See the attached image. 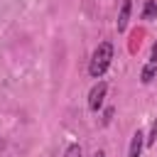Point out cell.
<instances>
[{
	"instance_id": "obj_8",
	"label": "cell",
	"mask_w": 157,
	"mask_h": 157,
	"mask_svg": "<svg viewBox=\"0 0 157 157\" xmlns=\"http://www.w3.org/2000/svg\"><path fill=\"white\" fill-rule=\"evenodd\" d=\"M64 157H83V152H81V145H76V142H71V145L66 147V152H64Z\"/></svg>"
},
{
	"instance_id": "obj_9",
	"label": "cell",
	"mask_w": 157,
	"mask_h": 157,
	"mask_svg": "<svg viewBox=\"0 0 157 157\" xmlns=\"http://www.w3.org/2000/svg\"><path fill=\"white\" fill-rule=\"evenodd\" d=\"M150 64H157V42L152 44V52H150Z\"/></svg>"
},
{
	"instance_id": "obj_7",
	"label": "cell",
	"mask_w": 157,
	"mask_h": 157,
	"mask_svg": "<svg viewBox=\"0 0 157 157\" xmlns=\"http://www.w3.org/2000/svg\"><path fill=\"white\" fill-rule=\"evenodd\" d=\"M155 142H157V120H152V128H150V135L145 137V145H147V147H152Z\"/></svg>"
},
{
	"instance_id": "obj_6",
	"label": "cell",
	"mask_w": 157,
	"mask_h": 157,
	"mask_svg": "<svg viewBox=\"0 0 157 157\" xmlns=\"http://www.w3.org/2000/svg\"><path fill=\"white\" fill-rule=\"evenodd\" d=\"M157 17V0H145L142 5V20H155Z\"/></svg>"
},
{
	"instance_id": "obj_2",
	"label": "cell",
	"mask_w": 157,
	"mask_h": 157,
	"mask_svg": "<svg viewBox=\"0 0 157 157\" xmlns=\"http://www.w3.org/2000/svg\"><path fill=\"white\" fill-rule=\"evenodd\" d=\"M105 93H108V83H105V81H96V83H93V88L88 91V110L98 113V110H101V105H103Z\"/></svg>"
},
{
	"instance_id": "obj_4",
	"label": "cell",
	"mask_w": 157,
	"mask_h": 157,
	"mask_svg": "<svg viewBox=\"0 0 157 157\" xmlns=\"http://www.w3.org/2000/svg\"><path fill=\"white\" fill-rule=\"evenodd\" d=\"M130 10H132V0H120V10H118V32H125V29H128Z\"/></svg>"
},
{
	"instance_id": "obj_5",
	"label": "cell",
	"mask_w": 157,
	"mask_h": 157,
	"mask_svg": "<svg viewBox=\"0 0 157 157\" xmlns=\"http://www.w3.org/2000/svg\"><path fill=\"white\" fill-rule=\"evenodd\" d=\"M155 76H157V64H150V61H147V64L142 66V71H140V81H142V83H152Z\"/></svg>"
},
{
	"instance_id": "obj_10",
	"label": "cell",
	"mask_w": 157,
	"mask_h": 157,
	"mask_svg": "<svg viewBox=\"0 0 157 157\" xmlns=\"http://www.w3.org/2000/svg\"><path fill=\"white\" fill-rule=\"evenodd\" d=\"M93 157H105V152H103V150H98V152H96Z\"/></svg>"
},
{
	"instance_id": "obj_3",
	"label": "cell",
	"mask_w": 157,
	"mask_h": 157,
	"mask_svg": "<svg viewBox=\"0 0 157 157\" xmlns=\"http://www.w3.org/2000/svg\"><path fill=\"white\" fill-rule=\"evenodd\" d=\"M142 147H145V132L137 128L135 132H132V137H130V147H128V157H140V152H142Z\"/></svg>"
},
{
	"instance_id": "obj_1",
	"label": "cell",
	"mask_w": 157,
	"mask_h": 157,
	"mask_svg": "<svg viewBox=\"0 0 157 157\" xmlns=\"http://www.w3.org/2000/svg\"><path fill=\"white\" fill-rule=\"evenodd\" d=\"M110 61H113V44H110V42H101V44L93 49L91 61H88V74H91V78H101V76L108 71Z\"/></svg>"
}]
</instances>
